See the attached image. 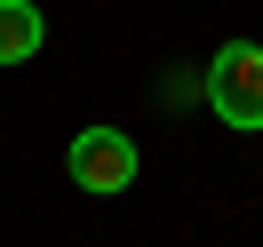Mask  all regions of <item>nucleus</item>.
<instances>
[{
    "instance_id": "nucleus-1",
    "label": "nucleus",
    "mask_w": 263,
    "mask_h": 247,
    "mask_svg": "<svg viewBox=\"0 0 263 247\" xmlns=\"http://www.w3.org/2000/svg\"><path fill=\"white\" fill-rule=\"evenodd\" d=\"M208 112L223 128H263V48L255 40H231L208 64Z\"/></svg>"
},
{
    "instance_id": "nucleus-2",
    "label": "nucleus",
    "mask_w": 263,
    "mask_h": 247,
    "mask_svg": "<svg viewBox=\"0 0 263 247\" xmlns=\"http://www.w3.org/2000/svg\"><path fill=\"white\" fill-rule=\"evenodd\" d=\"M64 167H72V183H80V192L112 199V192H128V183H136L144 151H136L128 128H80V136H72V151H64Z\"/></svg>"
},
{
    "instance_id": "nucleus-3",
    "label": "nucleus",
    "mask_w": 263,
    "mask_h": 247,
    "mask_svg": "<svg viewBox=\"0 0 263 247\" xmlns=\"http://www.w3.org/2000/svg\"><path fill=\"white\" fill-rule=\"evenodd\" d=\"M40 40H48V24H40L32 0H0V64H24Z\"/></svg>"
}]
</instances>
